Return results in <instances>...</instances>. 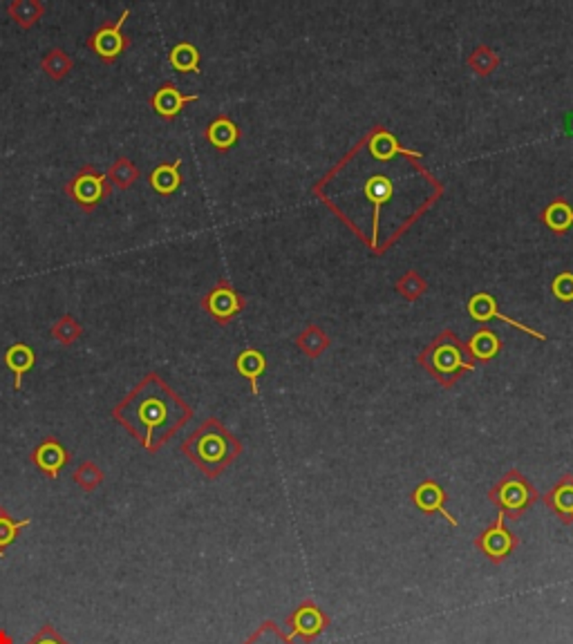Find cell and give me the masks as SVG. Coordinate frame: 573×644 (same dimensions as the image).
<instances>
[{"label": "cell", "instance_id": "1", "mask_svg": "<svg viewBox=\"0 0 573 644\" xmlns=\"http://www.w3.org/2000/svg\"><path fill=\"white\" fill-rule=\"evenodd\" d=\"M421 153L376 159L363 139H358L343 159L312 186V193L321 202L352 193V199H345L349 207L334 215L352 231H357L361 219H367L361 242L372 255H383L388 253L385 228L390 246H394L444 195V184L421 163ZM345 202L334 204L330 211Z\"/></svg>", "mask_w": 573, "mask_h": 644}, {"label": "cell", "instance_id": "2", "mask_svg": "<svg viewBox=\"0 0 573 644\" xmlns=\"http://www.w3.org/2000/svg\"><path fill=\"white\" fill-rule=\"evenodd\" d=\"M112 417L154 454L193 419V408L159 374L150 372L112 408Z\"/></svg>", "mask_w": 573, "mask_h": 644}, {"label": "cell", "instance_id": "3", "mask_svg": "<svg viewBox=\"0 0 573 644\" xmlns=\"http://www.w3.org/2000/svg\"><path fill=\"white\" fill-rule=\"evenodd\" d=\"M242 441L220 419L208 417L181 443V452L198 465L207 479H217L240 454Z\"/></svg>", "mask_w": 573, "mask_h": 644}, {"label": "cell", "instance_id": "4", "mask_svg": "<svg viewBox=\"0 0 573 644\" xmlns=\"http://www.w3.org/2000/svg\"><path fill=\"white\" fill-rule=\"evenodd\" d=\"M417 365L426 369V374L432 381L439 383L444 390L457 385L463 374L472 372L477 367V365L468 360L466 347H463L462 338L453 329H444L439 336L432 338L428 347L421 349L419 356H417Z\"/></svg>", "mask_w": 573, "mask_h": 644}, {"label": "cell", "instance_id": "5", "mask_svg": "<svg viewBox=\"0 0 573 644\" xmlns=\"http://www.w3.org/2000/svg\"><path fill=\"white\" fill-rule=\"evenodd\" d=\"M486 497L507 519H520L526 510L533 508L535 501L540 499V492L520 470L511 468L489 488Z\"/></svg>", "mask_w": 573, "mask_h": 644}, {"label": "cell", "instance_id": "6", "mask_svg": "<svg viewBox=\"0 0 573 644\" xmlns=\"http://www.w3.org/2000/svg\"><path fill=\"white\" fill-rule=\"evenodd\" d=\"M63 190H66V195L72 202L79 204V208L84 213H94L99 204L112 195V186L108 175L99 171L97 166H93V163L81 166L79 171L75 172V177L67 180Z\"/></svg>", "mask_w": 573, "mask_h": 644}, {"label": "cell", "instance_id": "7", "mask_svg": "<svg viewBox=\"0 0 573 644\" xmlns=\"http://www.w3.org/2000/svg\"><path fill=\"white\" fill-rule=\"evenodd\" d=\"M128 18H130V9H124L115 21H103L101 25L85 39V48L93 49L106 66H112L121 54L128 52V49L133 48V39L121 31V27L126 25Z\"/></svg>", "mask_w": 573, "mask_h": 644}, {"label": "cell", "instance_id": "8", "mask_svg": "<svg viewBox=\"0 0 573 644\" xmlns=\"http://www.w3.org/2000/svg\"><path fill=\"white\" fill-rule=\"evenodd\" d=\"M199 307H202L204 313L213 318L217 324L226 327L235 316L247 309V298L231 285V280L226 278H220L207 294L199 300Z\"/></svg>", "mask_w": 573, "mask_h": 644}, {"label": "cell", "instance_id": "9", "mask_svg": "<svg viewBox=\"0 0 573 644\" xmlns=\"http://www.w3.org/2000/svg\"><path fill=\"white\" fill-rule=\"evenodd\" d=\"M517 546H520V539L516 533L508 531L507 517L502 513H498L495 522L475 537V548L493 564H502L507 557L516 552Z\"/></svg>", "mask_w": 573, "mask_h": 644}, {"label": "cell", "instance_id": "10", "mask_svg": "<svg viewBox=\"0 0 573 644\" xmlns=\"http://www.w3.org/2000/svg\"><path fill=\"white\" fill-rule=\"evenodd\" d=\"M327 622H330V620H327V615L322 613L321 606H318L313 600H304L303 604L289 615V620H286V624H289L291 629L289 638L291 640L300 638V640L304 642L313 640V638H318L322 631H325Z\"/></svg>", "mask_w": 573, "mask_h": 644}, {"label": "cell", "instance_id": "11", "mask_svg": "<svg viewBox=\"0 0 573 644\" xmlns=\"http://www.w3.org/2000/svg\"><path fill=\"white\" fill-rule=\"evenodd\" d=\"M466 307H468V313H471V318H475L477 322H490L493 318H498V321H502L504 324H511V327L529 333V336H533L535 340H540V342L547 340V336H544L542 331H538V329L529 327V324H525V322L513 321L511 316H504V313L498 309V303H495L493 296L486 294V291H480V294L472 296V298L468 300Z\"/></svg>", "mask_w": 573, "mask_h": 644}, {"label": "cell", "instance_id": "12", "mask_svg": "<svg viewBox=\"0 0 573 644\" xmlns=\"http://www.w3.org/2000/svg\"><path fill=\"white\" fill-rule=\"evenodd\" d=\"M193 101H199L198 94H184L180 88H177V84H172V81H163V84L148 97L150 108H153L154 114L162 117L163 121H172L181 110Z\"/></svg>", "mask_w": 573, "mask_h": 644}, {"label": "cell", "instance_id": "13", "mask_svg": "<svg viewBox=\"0 0 573 644\" xmlns=\"http://www.w3.org/2000/svg\"><path fill=\"white\" fill-rule=\"evenodd\" d=\"M410 499H412V504H415V508L421 510V513L441 515V517H444L450 526L459 528L457 519H453V515H450L448 508H445L448 495H445V490L435 481V479H426V481H421L419 486L412 490Z\"/></svg>", "mask_w": 573, "mask_h": 644}, {"label": "cell", "instance_id": "14", "mask_svg": "<svg viewBox=\"0 0 573 644\" xmlns=\"http://www.w3.org/2000/svg\"><path fill=\"white\" fill-rule=\"evenodd\" d=\"M30 461L48 479H58L61 470L66 468L67 461H70V452H67V447L63 446L57 437H48L34 447Z\"/></svg>", "mask_w": 573, "mask_h": 644}, {"label": "cell", "instance_id": "15", "mask_svg": "<svg viewBox=\"0 0 573 644\" xmlns=\"http://www.w3.org/2000/svg\"><path fill=\"white\" fill-rule=\"evenodd\" d=\"M463 347L472 365H489L502 351V338L490 327H481L463 342Z\"/></svg>", "mask_w": 573, "mask_h": 644}, {"label": "cell", "instance_id": "16", "mask_svg": "<svg viewBox=\"0 0 573 644\" xmlns=\"http://www.w3.org/2000/svg\"><path fill=\"white\" fill-rule=\"evenodd\" d=\"M202 135L217 153H226V150H231L238 144L240 137H242V130H240V126L229 114H217V117L204 128Z\"/></svg>", "mask_w": 573, "mask_h": 644}, {"label": "cell", "instance_id": "17", "mask_svg": "<svg viewBox=\"0 0 573 644\" xmlns=\"http://www.w3.org/2000/svg\"><path fill=\"white\" fill-rule=\"evenodd\" d=\"M542 501L562 522L573 526V474H565V477L558 479L556 486L544 492Z\"/></svg>", "mask_w": 573, "mask_h": 644}, {"label": "cell", "instance_id": "18", "mask_svg": "<svg viewBox=\"0 0 573 644\" xmlns=\"http://www.w3.org/2000/svg\"><path fill=\"white\" fill-rule=\"evenodd\" d=\"M36 354L27 342H13L7 351H4V365L9 372L13 374V390H22V376L34 367Z\"/></svg>", "mask_w": 573, "mask_h": 644}, {"label": "cell", "instance_id": "19", "mask_svg": "<svg viewBox=\"0 0 573 644\" xmlns=\"http://www.w3.org/2000/svg\"><path fill=\"white\" fill-rule=\"evenodd\" d=\"M235 369L242 378H247L249 385H251V394L258 396L260 394V376L265 374L267 369V358L260 349H249L240 351L238 358H235Z\"/></svg>", "mask_w": 573, "mask_h": 644}, {"label": "cell", "instance_id": "20", "mask_svg": "<svg viewBox=\"0 0 573 644\" xmlns=\"http://www.w3.org/2000/svg\"><path fill=\"white\" fill-rule=\"evenodd\" d=\"M540 222L553 233L562 237L573 226V208L565 198H553L540 213Z\"/></svg>", "mask_w": 573, "mask_h": 644}, {"label": "cell", "instance_id": "21", "mask_svg": "<svg viewBox=\"0 0 573 644\" xmlns=\"http://www.w3.org/2000/svg\"><path fill=\"white\" fill-rule=\"evenodd\" d=\"M150 186H153L154 193L159 195H172L184 181V175H181V157L172 159L168 163H159L154 166V171L150 172L148 177Z\"/></svg>", "mask_w": 573, "mask_h": 644}, {"label": "cell", "instance_id": "22", "mask_svg": "<svg viewBox=\"0 0 573 644\" xmlns=\"http://www.w3.org/2000/svg\"><path fill=\"white\" fill-rule=\"evenodd\" d=\"M294 342H295V347H298V349L307 356V358H318V356L325 354L331 340L321 324L312 322V324H307V327H304L298 336H295Z\"/></svg>", "mask_w": 573, "mask_h": 644}, {"label": "cell", "instance_id": "23", "mask_svg": "<svg viewBox=\"0 0 573 644\" xmlns=\"http://www.w3.org/2000/svg\"><path fill=\"white\" fill-rule=\"evenodd\" d=\"M7 13L21 30H30L45 16V3H40V0H12L7 4Z\"/></svg>", "mask_w": 573, "mask_h": 644}, {"label": "cell", "instance_id": "24", "mask_svg": "<svg viewBox=\"0 0 573 644\" xmlns=\"http://www.w3.org/2000/svg\"><path fill=\"white\" fill-rule=\"evenodd\" d=\"M199 61H202V54L189 40H181L168 54V63H171L172 70L177 72H193V75H199Z\"/></svg>", "mask_w": 573, "mask_h": 644}, {"label": "cell", "instance_id": "25", "mask_svg": "<svg viewBox=\"0 0 573 644\" xmlns=\"http://www.w3.org/2000/svg\"><path fill=\"white\" fill-rule=\"evenodd\" d=\"M75 67V58L63 48H52L43 58H40V70L52 81H63Z\"/></svg>", "mask_w": 573, "mask_h": 644}, {"label": "cell", "instance_id": "26", "mask_svg": "<svg viewBox=\"0 0 573 644\" xmlns=\"http://www.w3.org/2000/svg\"><path fill=\"white\" fill-rule=\"evenodd\" d=\"M466 66L471 67L477 76H489L502 66V58H499V54L495 52L493 48H489V45H477V48L468 54Z\"/></svg>", "mask_w": 573, "mask_h": 644}, {"label": "cell", "instance_id": "27", "mask_svg": "<svg viewBox=\"0 0 573 644\" xmlns=\"http://www.w3.org/2000/svg\"><path fill=\"white\" fill-rule=\"evenodd\" d=\"M139 177H142V172H139V168L135 166L133 159L128 157H119L110 168H108V180H110V184H115L119 190L133 189V186L139 181Z\"/></svg>", "mask_w": 573, "mask_h": 644}, {"label": "cell", "instance_id": "28", "mask_svg": "<svg viewBox=\"0 0 573 644\" xmlns=\"http://www.w3.org/2000/svg\"><path fill=\"white\" fill-rule=\"evenodd\" d=\"M426 291H428V280H426L419 271H415V269L406 271L397 280V294L401 296V298H406L408 303H417L421 296H426Z\"/></svg>", "mask_w": 573, "mask_h": 644}, {"label": "cell", "instance_id": "29", "mask_svg": "<svg viewBox=\"0 0 573 644\" xmlns=\"http://www.w3.org/2000/svg\"><path fill=\"white\" fill-rule=\"evenodd\" d=\"M49 333H52V338L58 342V345L70 347V345H75L81 336H84V327H81V322L76 321L75 316L66 313V316H61L57 322L52 324Z\"/></svg>", "mask_w": 573, "mask_h": 644}, {"label": "cell", "instance_id": "30", "mask_svg": "<svg viewBox=\"0 0 573 644\" xmlns=\"http://www.w3.org/2000/svg\"><path fill=\"white\" fill-rule=\"evenodd\" d=\"M75 483L84 492H94L103 483V470L94 461H85L75 470Z\"/></svg>", "mask_w": 573, "mask_h": 644}, {"label": "cell", "instance_id": "31", "mask_svg": "<svg viewBox=\"0 0 573 644\" xmlns=\"http://www.w3.org/2000/svg\"><path fill=\"white\" fill-rule=\"evenodd\" d=\"M244 644H294V640L280 631L278 624L267 620V622H262L260 627L249 636V640Z\"/></svg>", "mask_w": 573, "mask_h": 644}, {"label": "cell", "instance_id": "32", "mask_svg": "<svg viewBox=\"0 0 573 644\" xmlns=\"http://www.w3.org/2000/svg\"><path fill=\"white\" fill-rule=\"evenodd\" d=\"M551 294L556 296L560 303H573V273L571 271H562L553 278Z\"/></svg>", "mask_w": 573, "mask_h": 644}, {"label": "cell", "instance_id": "33", "mask_svg": "<svg viewBox=\"0 0 573 644\" xmlns=\"http://www.w3.org/2000/svg\"><path fill=\"white\" fill-rule=\"evenodd\" d=\"M27 644H70V642H67L66 638L57 631V629L49 627V624H45V627L40 629L34 638H30V642Z\"/></svg>", "mask_w": 573, "mask_h": 644}, {"label": "cell", "instance_id": "34", "mask_svg": "<svg viewBox=\"0 0 573 644\" xmlns=\"http://www.w3.org/2000/svg\"><path fill=\"white\" fill-rule=\"evenodd\" d=\"M0 644H13V638L4 629H0Z\"/></svg>", "mask_w": 573, "mask_h": 644}, {"label": "cell", "instance_id": "35", "mask_svg": "<svg viewBox=\"0 0 573 644\" xmlns=\"http://www.w3.org/2000/svg\"><path fill=\"white\" fill-rule=\"evenodd\" d=\"M4 517H7V513H4V508H3V506H0V522H3Z\"/></svg>", "mask_w": 573, "mask_h": 644}]
</instances>
